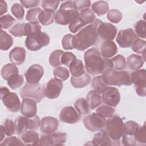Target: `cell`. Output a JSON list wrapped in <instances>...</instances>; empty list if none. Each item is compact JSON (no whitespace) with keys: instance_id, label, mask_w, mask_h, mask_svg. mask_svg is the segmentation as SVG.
Instances as JSON below:
<instances>
[{"instance_id":"be15d7a7","label":"cell","mask_w":146,"mask_h":146,"mask_svg":"<svg viewBox=\"0 0 146 146\" xmlns=\"http://www.w3.org/2000/svg\"><path fill=\"white\" fill-rule=\"evenodd\" d=\"M1 142H2L4 139V137L6 135V133H5V130L3 129V127L2 125H1Z\"/></svg>"},{"instance_id":"ee69618b","label":"cell","mask_w":146,"mask_h":146,"mask_svg":"<svg viewBox=\"0 0 146 146\" xmlns=\"http://www.w3.org/2000/svg\"><path fill=\"white\" fill-rule=\"evenodd\" d=\"M42 27L36 22H29L25 24V36H29L41 31Z\"/></svg>"},{"instance_id":"f35d334b","label":"cell","mask_w":146,"mask_h":146,"mask_svg":"<svg viewBox=\"0 0 146 146\" xmlns=\"http://www.w3.org/2000/svg\"><path fill=\"white\" fill-rule=\"evenodd\" d=\"M79 17L81 18L87 25L92 23L96 19L94 13L90 9H85L79 11Z\"/></svg>"},{"instance_id":"4dcf8cb0","label":"cell","mask_w":146,"mask_h":146,"mask_svg":"<svg viewBox=\"0 0 146 146\" xmlns=\"http://www.w3.org/2000/svg\"><path fill=\"white\" fill-rule=\"evenodd\" d=\"M132 50L136 53L141 54L144 60H145V40L137 38L131 45Z\"/></svg>"},{"instance_id":"bcb514c9","label":"cell","mask_w":146,"mask_h":146,"mask_svg":"<svg viewBox=\"0 0 146 146\" xmlns=\"http://www.w3.org/2000/svg\"><path fill=\"white\" fill-rule=\"evenodd\" d=\"M40 3L41 6L44 10L54 13L58 7L60 1L55 0H43Z\"/></svg>"},{"instance_id":"c3c4849f","label":"cell","mask_w":146,"mask_h":146,"mask_svg":"<svg viewBox=\"0 0 146 146\" xmlns=\"http://www.w3.org/2000/svg\"><path fill=\"white\" fill-rule=\"evenodd\" d=\"M139 127L138 123L132 120H129L124 123V134L133 136L135 132Z\"/></svg>"},{"instance_id":"f1b7e54d","label":"cell","mask_w":146,"mask_h":146,"mask_svg":"<svg viewBox=\"0 0 146 146\" xmlns=\"http://www.w3.org/2000/svg\"><path fill=\"white\" fill-rule=\"evenodd\" d=\"M92 11L98 16H102L108 13L109 7L107 2L104 1H97L92 5Z\"/></svg>"},{"instance_id":"ffe728a7","label":"cell","mask_w":146,"mask_h":146,"mask_svg":"<svg viewBox=\"0 0 146 146\" xmlns=\"http://www.w3.org/2000/svg\"><path fill=\"white\" fill-rule=\"evenodd\" d=\"M21 113L27 117H33L37 113L36 102L30 98H24L22 100Z\"/></svg>"},{"instance_id":"5bb4252c","label":"cell","mask_w":146,"mask_h":146,"mask_svg":"<svg viewBox=\"0 0 146 146\" xmlns=\"http://www.w3.org/2000/svg\"><path fill=\"white\" fill-rule=\"evenodd\" d=\"M63 88L62 81L57 78L51 79L47 83L44 89V95L48 99L57 98Z\"/></svg>"},{"instance_id":"603a6c76","label":"cell","mask_w":146,"mask_h":146,"mask_svg":"<svg viewBox=\"0 0 146 146\" xmlns=\"http://www.w3.org/2000/svg\"><path fill=\"white\" fill-rule=\"evenodd\" d=\"M144 62L141 55L132 54L128 56L127 64L129 70L135 71L141 68L143 66Z\"/></svg>"},{"instance_id":"e0dca14e","label":"cell","mask_w":146,"mask_h":146,"mask_svg":"<svg viewBox=\"0 0 146 146\" xmlns=\"http://www.w3.org/2000/svg\"><path fill=\"white\" fill-rule=\"evenodd\" d=\"M93 145H120V141L113 140L108 135L106 129H101L95 133L91 141Z\"/></svg>"},{"instance_id":"d6a6232c","label":"cell","mask_w":146,"mask_h":146,"mask_svg":"<svg viewBox=\"0 0 146 146\" xmlns=\"http://www.w3.org/2000/svg\"><path fill=\"white\" fill-rule=\"evenodd\" d=\"M7 84L11 89L15 90L20 87L24 83V78L22 75L18 73L14 74L7 80Z\"/></svg>"},{"instance_id":"9f6ffc18","label":"cell","mask_w":146,"mask_h":146,"mask_svg":"<svg viewBox=\"0 0 146 146\" xmlns=\"http://www.w3.org/2000/svg\"><path fill=\"white\" fill-rule=\"evenodd\" d=\"M6 135L7 136H12L16 133L14 122L10 119H6L3 125Z\"/></svg>"},{"instance_id":"db71d44e","label":"cell","mask_w":146,"mask_h":146,"mask_svg":"<svg viewBox=\"0 0 146 146\" xmlns=\"http://www.w3.org/2000/svg\"><path fill=\"white\" fill-rule=\"evenodd\" d=\"M11 11L14 16L18 20H22L25 15V10L23 6L18 3H15L11 6Z\"/></svg>"},{"instance_id":"e575fe53","label":"cell","mask_w":146,"mask_h":146,"mask_svg":"<svg viewBox=\"0 0 146 146\" xmlns=\"http://www.w3.org/2000/svg\"><path fill=\"white\" fill-rule=\"evenodd\" d=\"M91 86L93 90L99 94H102L108 87L103 82L101 75L93 78L91 82Z\"/></svg>"},{"instance_id":"b9f144b4","label":"cell","mask_w":146,"mask_h":146,"mask_svg":"<svg viewBox=\"0 0 146 146\" xmlns=\"http://www.w3.org/2000/svg\"><path fill=\"white\" fill-rule=\"evenodd\" d=\"M113 64V68L114 69L121 71L126 68V60L124 56L121 54L117 55L111 59Z\"/></svg>"},{"instance_id":"30bf717a","label":"cell","mask_w":146,"mask_h":146,"mask_svg":"<svg viewBox=\"0 0 146 146\" xmlns=\"http://www.w3.org/2000/svg\"><path fill=\"white\" fill-rule=\"evenodd\" d=\"M131 80L134 84L136 94L140 96L146 95V71L139 69L131 73Z\"/></svg>"},{"instance_id":"9a60e30c","label":"cell","mask_w":146,"mask_h":146,"mask_svg":"<svg viewBox=\"0 0 146 146\" xmlns=\"http://www.w3.org/2000/svg\"><path fill=\"white\" fill-rule=\"evenodd\" d=\"M102 99L105 104L115 107L120 102V94L117 88L108 87L102 93Z\"/></svg>"},{"instance_id":"680465c9","label":"cell","mask_w":146,"mask_h":146,"mask_svg":"<svg viewBox=\"0 0 146 146\" xmlns=\"http://www.w3.org/2000/svg\"><path fill=\"white\" fill-rule=\"evenodd\" d=\"M122 144L126 146H134L137 145L136 141L134 137V136L128 135L123 133L122 135Z\"/></svg>"},{"instance_id":"7dc6e473","label":"cell","mask_w":146,"mask_h":146,"mask_svg":"<svg viewBox=\"0 0 146 146\" xmlns=\"http://www.w3.org/2000/svg\"><path fill=\"white\" fill-rule=\"evenodd\" d=\"M87 24L85 22L79 17V15L78 18L74 19L70 24H69V30L72 33H76L79 30L82 29V27L86 26Z\"/></svg>"},{"instance_id":"6125c7cd","label":"cell","mask_w":146,"mask_h":146,"mask_svg":"<svg viewBox=\"0 0 146 146\" xmlns=\"http://www.w3.org/2000/svg\"><path fill=\"white\" fill-rule=\"evenodd\" d=\"M7 11V5L6 1H0V15L1 17L3 16V15L6 13Z\"/></svg>"},{"instance_id":"60d3db41","label":"cell","mask_w":146,"mask_h":146,"mask_svg":"<svg viewBox=\"0 0 146 146\" xmlns=\"http://www.w3.org/2000/svg\"><path fill=\"white\" fill-rule=\"evenodd\" d=\"M51 145H63L66 141L67 135L64 132H56L50 134Z\"/></svg>"},{"instance_id":"8992f818","label":"cell","mask_w":146,"mask_h":146,"mask_svg":"<svg viewBox=\"0 0 146 146\" xmlns=\"http://www.w3.org/2000/svg\"><path fill=\"white\" fill-rule=\"evenodd\" d=\"M41 121L37 115L33 117H27L25 116H19L15 121V132L18 135H21L25 131L29 130H36L40 127Z\"/></svg>"},{"instance_id":"5b68a950","label":"cell","mask_w":146,"mask_h":146,"mask_svg":"<svg viewBox=\"0 0 146 146\" xmlns=\"http://www.w3.org/2000/svg\"><path fill=\"white\" fill-rule=\"evenodd\" d=\"M104 128L111 139L115 141L120 140L124 133V123L117 115H113L106 120Z\"/></svg>"},{"instance_id":"2e32d148","label":"cell","mask_w":146,"mask_h":146,"mask_svg":"<svg viewBox=\"0 0 146 146\" xmlns=\"http://www.w3.org/2000/svg\"><path fill=\"white\" fill-rule=\"evenodd\" d=\"M80 115L72 106L63 107L59 113V119L62 122L68 124H75L79 121Z\"/></svg>"},{"instance_id":"681fc988","label":"cell","mask_w":146,"mask_h":146,"mask_svg":"<svg viewBox=\"0 0 146 146\" xmlns=\"http://www.w3.org/2000/svg\"><path fill=\"white\" fill-rule=\"evenodd\" d=\"M42 10L40 7H35L27 11L26 19L29 22L39 23L38 16Z\"/></svg>"},{"instance_id":"44dd1931","label":"cell","mask_w":146,"mask_h":146,"mask_svg":"<svg viewBox=\"0 0 146 146\" xmlns=\"http://www.w3.org/2000/svg\"><path fill=\"white\" fill-rule=\"evenodd\" d=\"M26 51L21 47H15L13 48L9 53V59L10 62L16 65L22 64L25 60Z\"/></svg>"},{"instance_id":"277c9868","label":"cell","mask_w":146,"mask_h":146,"mask_svg":"<svg viewBox=\"0 0 146 146\" xmlns=\"http://www.w3.org/2000/svg\"><path fill=\"white\" fill-rule=\"evenodd\" d=\"M79 15L74 1L63 2L59 9L55 13L54 20L56 24L67 25Z\"/></svg>"},{"instance_id":"6da1fadb","label":"cell","mask_w":146,"mask_h":146,"mask_svg":"<svg viewBox=\"0 0 146 146\" xmlns=\"http://www.w3.org/2000/svg\"><path fill=\"white\" fill-rule=\"evenodd\" d=\"M85 68L91 75L102 74L108 69L113 68L111 59L103 58L98 47H92L85 52L84 55Z\"/></svg>"},{"instance_id":"ba28073f","label":"cell","mask_w":146,"mask_h":146,"mask_svg":"<svg viewBox=\"0 0 146 146\" xmlns=\"http://www.w3.org/2000/svg\"><path fill=\"white\" fill-rule=\"evenodd\" d=\"M0 95L4 106L9 111L17 112L21 110V104L16 93L10 92L6 87H1Z\"/></svg>"},{"instance_id":"91938a15","label":"cell","mask_w":146,"mask_h":146,"mask_svg":"<svg viewBox=\"0 0 146 146\" xmlns=\"http://www.w3.org/2000/svg\"><path fill=\"white\" fill-rule=\"evenodd\" d=\"M74 2L78 11L85 9H89L91 5V2L89 0H77L74 1Z\"/></svg>"},{"instance_id":"f5cc1de1","label":"cell","mask_w":146,"mask_h":146,"mask_svg":"<svg viewBox=\"0 0 146 146\" xmlns=\"http://www.w3.org/2000/svg\"><path fill=\"white\" fill-rule=\"evenodd\" d=\"M15 22L16 20L10 14H6L1 17L0 23L1 30L8 29Z\"/></svg>"},{"instance_id":"816d5d0a","label":"cell","mask_w":146,"mask_h":146,"mask_svg":"<svg viewBox=\"0 0 146 146\" xmlns=\"http://www.w3.org/2000/svg\"><path fill=\"white\" fill-rule=\"evenodd\" d=\"M25 24L23 23H17L12 26L9 30V33L15 37H22L25 36Z\"/></svg>"},{"instance_id":"94428289","label":"cell","mask_w":146,"mask_h":146,"mask_svg":"<svg viewBox=\"0 0 146 146\" xmlns=\"http://www.w3.org/2000/svg\"><path fill=\"white\" fill-rule=\"evenodd\" d=\"M19 2L26 9H30V8L36 7L39 5L40 2V1L39 0H29V1L23 0V1H20Z\"/></svg>"},{"instance_id":"ac0fdd59","label":"cell","mask_w":146,"mask_h":146,"mask_svg":"<svg viewBox=\"0 0 146 146\" xmlns=\"http://www.w3.org/2000/svg\"><path fill=\"white\" fill-rule=\"evenodd\" d=\"M117 28L111 23L102 22L99 26L98 33L103 41L112 40L117 34Z\"/></svg>"},{"instance_id":"11a10c76","label":"cell","mask_w":146,"mask_h":146,"mask_svg":"<svg viewBox=\"0 0 146 146\" xmlns=\"http://www.w3.org/2000/svg\"><path fill=\"white\" fill-rule=\"evenodd\" d=\"M1 145H25L22 140L19 138H18L17 136H10L6 138L3 141H2L1 144Z\"/></svg>"},{"instance_id":"d590c367","label":"cell","mask_w":146,"mask_h":146,"mask_svg":"<svg viewBox=\"0 0 146 146\" xmlns=\"http://www.w3.org/2000/svg\"><path fill=\"white\" fill-rule=\"evenodd\" d=\"M133 136L137 145L145 144L146 143V127L145 123L142 126L139 125Z\"/></svg>"},{"instance_id":"ab89813d","label":"cell","mask_w":146,"mask_h":146,"mask_svg":"<svg viewBox=\"0 0 146 146\" xmlns=\"http://www.w3.org/2000/svg\"><path fill=\"white\" fill-rule=\"evenodd\" d=\"M62 47L64 50H72L76 47V41L74 35L71 34L65 35L62 40Z\"/></svg>"},{"instance_id":"7c38bea8","label":"cell","mask_w":146,"mask_h":146,"mask_svg":"<svg viewBox=\"0 0 146 146\" xmlns=\"http://www.w3.org/2000/svg\"><path fill=\"white\" fill-rule=\"evenodd\" d=\"M136 38L137 36L133 30L129 28L120 30L118 33L116 40L120 47L128 48L131 46L132 43Z\"/></svg>"},{"instance_id":"f6af8a7d","label":"cell","mask_w":146,"mask_h":146,"mask_svg":"<svg viewBox=\"0 0 146 146\" xmlns=\"http://www.w3.org/2000/svg\"><path fill=\"white\" fill-rule=\"evenodd\" d=\"M134 30L137 37L143 39L145 38V21L144 20L141 19L136 22L134 25Z\"/></svg>"},{"instance_id":"7402d4cb","label":"cell","mask_w":146,"mask_h":146,"mask_svg":"<svg viewBox=\"0 0 146 146\" xmlns=\"http://www.w3.org/2000/svg\"><path fill=\"white\" fill-rule=\"evenodd\" d=\"M100 52L103 58L112 57L117 52V48L115 43L112 40L103 41L100 46Z\"/></svg>"},{"instance_id":"74e56055","label":"cell","mask_w":146,"mask_h":146,"mask_svg":"<svg viewBox=\"0 0 146 146\" xmlns=\"http://www.w3.org/2000/svg\"><path fill=\"white\" fill-rule=\"evenodd\" d=\"M115 110L113 107L103 104L100 105L96 110V113L104 118H109L114 115Z\"/></svg>"},{"instance_id":"d4e9b609","label":"cell","mask_w":146,"mask_h":146,"mask_svg":"<svg viewBox=\"0 0 146 146\" xmlns=\"http://www.w3.org/2000/svg\"><path fill=\"white\" fill-rule=\"evenodd\" d=\"M21 139L25 145H36L40 138L39 133L34 130H27L21 135Z\"/></svg>"},{"instance_id":"836d02e7","label":"cell","mask_w":146,"mask_h":146,"mask_svg":"<svg viewBox=\"0 0 146 146\" xmlns=\"http://www.w3.org/2000/svg\"><path fill=\"white\" fill-rule=\"evenodd\" d=\"M1 73L3 79L7 80L12 75L19 73V70L15 64L13 63H7L3 66Z\"/></svg>"},{"instance_id":"4fadbf2b","label":"cell","mask_w":146,"mask_h":146,"mask_svg":"<svg viewBox=\"0 0 146 146\" xmlns=\"http://www.w3.org/2000/svg\"><path fill=\"white\" fill-rule=\"evenodd\" d=\"M43 74V67L40 64H34L29 67L25 72V76L27 83L34 84L39 83Z\"/></svg>"},{"instance_id":"52a82bcc","label":"cell","mask_w":146,"mask_h":146,"mask_svg":"<svg viewBox=\"0 0 146 146\" xmlns=\"http://www.w3.org/2000/svg\"><path fill=\"white\" fill-rule=\"evenodd\" d=\"M44 84L26 83L20 90V95L22 99L30 98L36 103H39L45 96Z\"/></svg>"},{"instance_id":"8d00e7d4","label":"cell","mask_w":146,"mask_h":146,"mask_svg":"<svg viewBox=\"0 0 146 146\" xmlns=\"http://www.w3.org/2000/svg\"><path fill=\"white\" fill-rule=\"evenodd\" d=\"M63 51L61 50H56L51 52L49 57V63L53 67H56L62 64V56Z\"/></svg>"},{"instance_id":"484cf974","label":"cell","mask_w":146,"mask_h":146,"mask_svg":"<svg viewBox=\"0 0 146 146\" xmlns=\"http://www.w3.org/2000/svg\"><path fill=\"white\" fill-rule=\"evenodd\" d=\"M71 85L76 88H83L87 86L91 82V76L87 73H84L78 77L72 76L70 79Z\"/></svg>"},{"instance_id":"6f0895ef","label":"cell","mask_w":146,"mask_h":146,"mask_svg":"<svg viewBox=\"0 0 146 146\" xmlns=\"http://www.w3.org/2000/svg\"><path fill=\"white\" fill-rule=\"evenodd\" d=\"M76 58V56L71 52H64L62 56V63L65 66L69 67L71 63L75 60Z\"/></svg>"},{"instance_id":"8fae6325","label":"cell","mask_w":146,"mask_h":146,"mask_svg":"<svg viewBox=\"0 0 146 146\" xmlns=\"http://www.w3.org/2000/svg\"><path fill=\"white\" fill-rule=\"evenodd\" d=\"M106 123V119L96 112H93L85 116L83 119V124L85 128L92 132L103 129L105 127Z\"/></svg>"},{"instance_id":"9c48e42d","label":"cell","mask_w":146,"mask_h":146,"mask_svg":"<svg viewBox=\"0 0 146 146\" xmlns=\"http://www.w3.org/2000/svg\"><path fill=\"white\" fill-rule=\"evenodd\" d=\"M50 41L49 36L46 33L40 31L27 36L25 40V45L28 50L35 51L48 45Z\"/></svg>"},{"instance_id":"f546056e","label":"cell","mask_w":146,"mask_h":146,"mask_svg":"<svg viewBox=\"0 0 146 146\" xmlns=\"http://www.w3.org/2000/svg\"><path fill=\"white\" fill-rule=\"evenodd\" d=\"M74 107L81 116L88 114L90 110L89 104L84 98H79L76 100L74 103Z\"/></svg>"},{"instance_id":"d6986e66","label":"cell","mask_w":146,"mask_h":146,"mask_svg":"<svg viewBox=\"0 0 146 146\" xmlns=\"http://www.w3.org/2000/svg\"><path fill=\"white\" fill-rule=\"evenodd\" d=\"M59 126L58 120L52 116H45L42 119L40 131L44 134H52L56 132Z\"/></svg>"},{"instance_id":"f907efd6","label":"cell","mask_w":146,"mask_h":146,"mask_svg":"<svg viewBox=\"0 0 146 146\" xmlns=\"http://www.w3.org/2000/svg\"><path fill=\"white\" fill-rule=\"evenodd\" d=\"M107 18L110 22L117 23L122 19L123 14L117 9H111L108 11Z\"/></svg>"},{"instance_id":"83f0119b","label":"cell","mask_w":146,"mask_h":146,"mask_svg":"<svg viewBox=\"0 0 146 146\" xmlns=\"http://www.w3.org/2000/svg\"><path fill=\"white\" fill-rule=\"evenodd\" d=\"M13 43V38L5 31L1 30L0 34V48L1 50L6 51L9 49Z\"/></svg>"},{"instance_id":"7a4b0ae2","label":"cell","mask_w":146,"mask_h":146,"mask_svg":"<svg viewBox=\"0 0 146 146\" xmlns=\"http://www.w3.org/2000/svg\"><path fill=\"white\" fill-rule=\"evenodd\" d=\"M102 22L99 19L91 24L82 28L76 35H74L76 41V47L78 51H84L92 46H95L99 43V36L98 29Z\"/></svg>"},{"instance_id":"7bdbcfd3","label":"cell","mask_w":146,"mask_h":146,"mask_svg":"<svg viewBox=\"0 0 146 146\" xmlns=\"http://www.w3.org/2000/svg\"><path fill=\"white\" fill-rule=\"evenodd\" d=\"M53 74L55 78H57L62 81L67 80L70 76V72L68 70L62 66L55 67L53 70Z\"/></svg>"},{"instance_id":"3957f363","label":"cell","mask_w":146,"mask_h":146,"mask_svg":"<svg viewBox=\"0 0 146 146\" xmlns=\"http://www.w3.org/2000/svg\"><path fill=\"white\" fill-rule=\"evenodd\" d=\"M102 78L107 86H131V72L121 70L118 71L114 68L108 69L101 75Z\"/></svg>"},{"instance_id":"4316f807","label":"cell","mask_w":146,"mask_h":146,"mask_svg":"<svg viewBox=\"0 0 146 146\" xmlns=\"http://www.w3.org/2000/svg\"><path fill=\"white\" fill-rule=\"evenodd\" d=\"M69 68L72 76L74 77H78L86 73L82 61L78 59H76L71 63Z\"/></svg>"},{"instance_id":"1f68e13d","label":"cell","mask_w":146,"mask_h":146,"mask_svg":"<svg viewBox=\"0 0 146 146\" xmlns=\"http://www.w3.org/2000/svg\"><path fill=\"white\" fill-rule=\"evenodd\" d=\"M55 14L53 12L42 10L38 16L39 22L43 26L52 24L54 20Z\"/></svg>"},{"instance_id":"cb8c5ba5","label":"cell","mask_w":146,"mask_h":146,"mask_svg":"<svg viewBox=\"0 0 146 146\" xmlns=\"http://www.w3.org/2000/svg\"><path fill=\"white\" fill-rule=\"evenodd\" d=\"M86 100L89 104L90 110H94L100 106L102 103L100 94L94 90H91L86 96Z\"/></svg>"}]
</instances>
